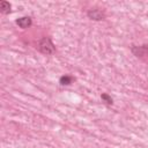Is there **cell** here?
I'll return each mask as SVG.
<instances>
[{
	"mask_svg": "<svg viewBox=\"0 0 148 148\" xmlns=\"http://www.w3.org/2000/svg\"><path fill=\"white\" fill-rule=\"evenodd\" d=\"M38 50L43 54L50 56V54H53L56 52V46L52 43V40H51L50 37H43L38 42Z\"/></svg>",
	"mask_w": 148,
	"mask_h": 148,
	"instance_id": "1",
	"label": "cell"
},
{
	"mask_svg": "<svg viewBox=\"0 0 148 148\" xmlns=\"http://www.w3.org/2000/svg\"><path fill=\"white\" fill-rule=\"evenodd\" d=\"M72 81H73V77L72 76H69V75H62L60 77V80H59V83L61 86H68V84L72 83Z\"/></svg>",
	"mask_w": 148,
	"mask_h": 148,
	"instance_id": "5",
	"label": "cell"
},
{
	"mask_svg": "<svg viewBox=\"0 0 148 148\" xmlns=\"http://www.w3.org/2000/svg\"><path fill=\"white\" fill-rule=\"evenodd\" d=\"M87 15H88L89 18H91V20H94V21H101V20H104V18H105L104 12H102L101 9H96V8L88 10Z\"/></svg>",
	"mask_w": 148,
	"mask_h": 148,
	"instance_id": "2",
	"label": "cell"
},
{
	"mask_svg": "<svg viewBox=\"0 0 148 148\" xmlns=\"http://www.w3.org/2000/svg\"><path fill=\"white\" fill-rule=\"evenodd\" d=\"M31 23H32V21H31V18L29 16H23V17H20V18L16 20V24L22 29L29 28L31 25Z\"/></svg>",
	"mask_w": 148,
	"mask_h": 148,
	"instance_id": "3",
	"label": "cell"
},
{
	"mask_svg": "<svg viewBox=\"0 0 148 148\" xmlns=\"http://www.w3.org/2000/svg\"><path fill=\"white\" fill-rule=\"evenodd\" d=\"M0 12L2 14H9L10 13V3L8 1H5L2 0L0 2Z\"/></svg>",
	"mask_w": 148,
	"mask_h": 148,
	"instance_id": "4",
	"label": "cell"
},
{
	"mask_svg": "<svg viewBox=\"0 0 148 148\" xmlns=\"http://www.w3.org/2000/svg\"><path fill=\"white\" fill-rule=\"evenodd\" d=\"M101 98H102L105 103H108V104H112V103H113L111 96H109L108 94H102V95H101Z\"/></svg>",
	"mask_w": 148,
	"mask_h": 148,
	"instance_id": "6",
	"label": "cell"
}]
</instances>
